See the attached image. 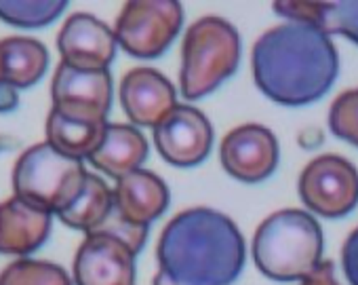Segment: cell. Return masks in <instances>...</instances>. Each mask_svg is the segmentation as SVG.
I'll return each instance as SVG.
<instances>
[{"label":"cell","mask_w":358,"mask_h":285,"mask_svg":"<svg viewBox=\"0 0 358 285\" xmlns=\"http://www.w3.org/2000/svg\"><path fill=\"white\" fill-rule=\"evenodd\" d=\"M341 268L350 285H358V228L350 232L341 249Z\"/></svg>","instance_id":"cb8c5ba5"},{"label":"cell","mask_w":358,"mask_h":285,"mask_svg":"<svg viewBox=\"0 0 358 285\" xmlns=\"http://www.w3.org/2000/svg\"><path fill=\"white\" fill-rule=\"evenodd\" d=\"M213 144V127L194 106L177 104L156 127L154 146L160 157L175 167H194L203 163Z\"/></svg>","instance_id":"9c48e42d"},{"label":"cell","mask_w":358,"mask_h":285,"mask_svg":"<svg viewBox=\"0 0 358 285\" xmlns=\"http://www.w3.org/2000/svg\"><path fill=\"white\" fill-rule=\"evenodd\" d=\"M156 258L152 285H230L245 266V239L228 216L192 207L164 226Z\"/></svg>","instance_id":"6da1fadb"},{"label":"cell","mask_w":358,"mask_h":285,"mask_svg":"<svg viewBox=\"0 0 358 285\" xmlns=\"http://www.w3.org/2000/svg\"><path fill=\"white\" fill-rule=\"evenodd\" d=\"M241 34L222 18H201L184 39L179 89L186 99H201L228 81L241 64Z\"/></svg>","instance_id":"277c9868"},{"label":"cell","mask_w":358,"mask_h":285,"mask_svg":"<svg viewBox=\"0 0 358 285\" xmlns=\"http://www.w3.org/2000/svg\"><path fill=\"white\" fill-rule=\"evenodd\" d=\"M184 7L175 0H133L116 20V43L131 57H160L182 30Z\"/></svg>","instance_id":"52a82bcc"},{"label":"cell","mask_w":358,"mask_h":285,"mask_svg":"<svg viewBox=\"0 0 358 285\" xmlns=\"http://www.w3.org/2000/svg\"><path fill=\"white\" fill-rule=\"evenodd\" d=\"M318 28L324 34H341L358 45V0L322 3Z\"/></svg>","instance_id":"603a6c76"},{"label":"cell","mask_w":358,"mask_h":285,"mask_svg":"<svg viewBox=\"0 0 358 285\" xmlns=\"http://www.w3.org/2000/svg\"><path fill=\"white\" fill-rule=\"evenodd\" d=\"M116 45L114 32L89 13L72 15L57 36L62 64L76 70H108L114 62Z\"/></svg>","instance_id":"8fae6325"},{"label":"cell","mask_w":358,"mask_h":285,"mask_svg":"<svg viewBox=\"0 0 358 285\" xmlns=\"http://www.w3.org/2000/svg\"><path fill=\"white\" fill-rule=\"evenodd\" d=\"M220 161L234 180L247 184L262 182L270 178L278 165L276 135L264 125H241L222 139Z\"/></svg>","instance_id":"30bf717a"},{"label":"cell","mask_w":358,"mask_h":285,"mask_svg":"<svg viewBox=\"0 0 358 285\" xmlns=\"http://www.w3.org/2000/svg\"><path fill=\"white\" fill-rule=\"evenodd\" d=\"M87 176L83 161L70 159L43 141L17 159L13 193L30 205L59 216L80 195Z\"/></svg>","instance_id":"5b68a950"},{"label":"cell","mask_w":358,"mask_h":285,"mask_svg":"<svg viewBox=\"0 0 358 285\" xmlns=\"http://www.w3.org/2000/svg\"><path fill=\"white\" fill-rule=\"evenodd\" d=\"M53 108L108 116L112 106V76L108 70H76L59 64L51 83Z\"/></svg>","instance_id":"4fadbf2b"},{"label":"cell","mask_w":358,"mask_h":285,"mask_svg":"<svg viewBox=\"0 0 358 285\" xmlns=\"http://www.w3.org/2000/svg\"><path fill=\"white\" fill-rule=\"evenodd\" d=\"M299 199L322 218H343L358 205V169L337 155L316 157L299 176Z\"/></svg>","instance_id":"ba28073f"},{"label":"cell","mask_w":358,"mask_h":285,"mask_svg":"<svg viewBox=\"0 0 358 285\" xmlns=\"http://www.w3.org/2000/svg\"><path fill=\"white\" fill-rule=\"evenodd\" d=\"M148 157V141L135 125L108 123L103 139L95 153L89 157V163L103 172L106 176L120 180L139 169Z\"/></svg>","instance_id":"e0dca14e"},{"label":"cell","mask_w":358,"mask_h":285,"mask_svg":"<svg viewBox=\"0 0 358 285\" xmlns=\"http://www.w3.org/2000/svg\"><path fill=\"white\" fill-rule=\"evenodd\" d=\"M145 237L148 228L124 222L114 207L106 226L87 235L76 251V285H135V258Z\"/></svg>","instance_id":"8992f818"},{"label":"cell","mask_w":358,"mask_h":285,"mask_svg":"<svg viewBox=\"0 0 358 285\" xmlns=\"http://www.w3.org/2000/svg\"><path fill=\"white\" fill-rule=\"evenodd\" d=\"M120 104L137 127H156L177 104L171 81L152 68H135L120 83Z\"/></svg>","instance_id":"7c38bea8"},{"label":"cell","mask_w":358,"mask_h":285,"mask_svg":"<svg viewBox=\"0 0 358 285\" xmlns=\"http://www.w3.org/2000/svg\"><path fill=\"white\" fill-rule=\"evenodd\" d=\"M329 127L335 137L358 148V89L343 91L329 110Z\"/></svg>","instance_id":"7402d4cb"},{"label":"cell","mask_w":358,"mask_h":285,"mask_svg":"<svg viewBox=\"0 0 358 285\" xmlns=\"http://www.w3.org/2000/svg\"><path fill=\"white\" fill-rule=\"evenodd\" d=\"M0 285H72L68 272L51 262L15 260L0 272Z\"/></svg>","instance_id":"44dd1931"},{"label":"cell","mask_w":358,"mask_h":285,"mask_svg":"<svg viewBox=\"0 0 358 285\" xmlns=\"http://www.w3.org/2000/svg\"><path fill=\"white\" fill-rule=\"evenodd\" d=\"M106 127V116L51 108L47 116V141L57 153L83 161L95 153Z\"/></svg>","instance_id":"2e32d148"},{"label":"cell","mask_w":358,"mask_h":285,"mask_svg":"<svg viewBox=\"0 0 358 285\" xmlns=\"http://www.w3.org/2000/svg\"><path fill=\"white\" fill-rule=\"evenodd\" d=\"M51 232V214L13 197L0 203V253L28 256Z\"/></svg>","instance_id":"9a60e30c"},{"label":"cell","mask_w":358,"mask_h":285,"mask_svg":"<svg viewBox=\"0 0 358 285\" xmlns=\"http://www.w3.org/2000/svg\"><path fill=\"white\" fill-rule=\"evenodd\" d=\"M114 207L124 222L148 228L169 207V188L156 174L137 169L116 182Z\"/></svg>","instance_id":"5bb4252c"},{"label":"cell","mask_w":358,"mask_h":285,"mask_svg":"<svg viewBox=\"0 0 358 285\" xmlns=\"http://www.w3.org/2000/svg\"><path fill=\"white\" fill-rule=\"evenodd\" d=\"M66 0H0V20L17 28H43L64 11Z\"/></svg>","instance_id":"ffe728a7"},{"label":"cell","mask_w":358,"mask_h":285,"mask_svg":"<svg viewBox=\"0 0 358 285\" xmlns=\"http://www.w3.org/2000/svg\"><path fill=\"white\" fill-rule=\"evenodd\" d=\"M112 214H114V190H110L99 176L89 174L80 195L57 218L66 226L91 235L103 228L106 222L112 218Z\"/></svg>","instance_id":"d6986e66"},{"label":"cell","mask_w":358,"mask_h":285,"mask_svg":"<svg viewBox=\"0 0 358 285\" xmlns=\"http://www.w3.org/2000/svg\"><path fill=\"white\" fill-rule=\"evenodd\" d=\"M324 237L303 209H280L268 216L253 237L255 266L274 281H303L322 264Z\"/></svg>","instance_id":"3957f363"},{"label":"cell","mask_w":358,"mask_h":285,"mask_svg":"<svg viewBox=\"0 0 358 285\" xmlns=\"http://www.w3.org/2000/svg\"><path fill=\"white\" fill-rule=\"evenodd\" d=\"M49 68V51L43 43L26 36L0 41V83L13 89L36 85Z\"/></svg>","instance_id":"ac0fdd59"},{"label":"cell","mask_w":358,"mask_h":285,"mask_svg":"<svg viewBox=\"0 0 358 285\" xmlns=\"http://www.w3.org/2000/svg\"><path fill=\"white\" fill-rule=\"evenodd\" d=\"M301 285H339L337 279H335V266H333V262L324 260L308 279L301 281Z\"/></svg>","instance_id":"d4e9b609"},{"label":"cell","mask_w":358,"mask_h":285,"mask_svg":"<svg viewBox=\"0 0 358 285\" xmlns=\"http://www.w3.org/2000/svg\"><path fill=\"white\" fill-rule=\"evenodd\" d=\"M17 89L0 83V112H9V110H15L17 108Z\"/></svg>","instance_id":"484cf974"},{"label":"cell","mask_w":358,"mask_h":285,"mask_svg":"<svg viewBox=\"0 0 358 285\" xmlns=\"http://www.w3.org/2000/svg\"><path fill=\"white\" fill-rule=\"evenodd\" d=\"M253 81L272 102L289 108L318 102L339 74V57L329 34L299 22L264 32L251 53Z\"/></svg>","instance_id":"7a4b0ae2"}]
</instances>
